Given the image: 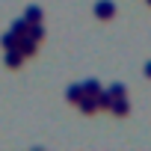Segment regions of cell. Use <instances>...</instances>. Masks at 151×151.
Instances as JSON below:
<instances>
[{
    "label": "cell",
    "mask_w": 151,
    "mask_h": 151,
    "mask_svg": "<svg viewBox=\"0 0 151 151\" xmlns=\"http://www.w3.org/2000/svg\"><path fill=\"white\" fill-rule=\"evenodd\" d=\"M6 62H9V65H18V62H21V53H18V50H12V53L6 56Z\"/></svg>",
    "instance_id": "3"
},
{
    "label": "cell",
    "mask_w": 151,
    "mask_h": 151,
    "mask_svg": "<svg viewBox=\"0 0 151 151\" xmlns=\"http://www.w3.org/2000/svg\"><path fill=\"white\" fill-rule=\"evenodd\" d=\"M98 15L101 18H110L113 15V3H98Z\"/></svg>",
    "instance_id": "1"
},
{
    "label": "cell",
    "mask_w": 151,
    "mask_h": 151,
    "mask_svg": "<svg viewBox=\"0 0 151 151\" xmlns=\"http://www.w3.org/2000/svg\"><path fill=\"white\" fill-rule=\"evenodd\" d=\"M110 107H113L116 116H124V113H127V101H116V104H110Z\"/></svg>",
    "instance_id": "2"
}]
</instances>
